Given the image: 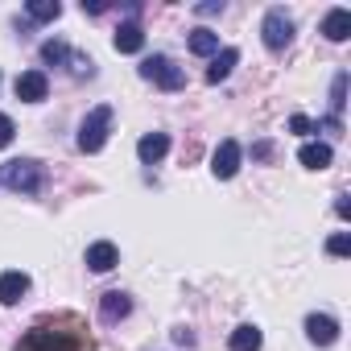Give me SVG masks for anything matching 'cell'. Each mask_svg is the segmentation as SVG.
Instances as JSON below:
<instances>
[{
    "label": "cell",
    "instance_id": "1",
    "mask_svg": "<svg viewBox=\"0 0 351 351\" xmlns=\"http://www.w3.org/2000/svg\"><path fill=\"white\" fill-rule=\"evenodd\" d=\"M83 347L91 351V339H87V335L38 322V326H29V330L17 339V347H13V351H83Z\"/></svg>",
    "mask_w": 351,
    "mask_h": 351
},
{
    "label": "cell",
    "instance_id": "2",
    "mask_svg": "<svg viewBox=\"0 0 351 351\" xmlns=\"http://www.w3.org/2000/svg\"><path fill=\"white\" fill-rule=\"evenodd\" d=\"M0 186H9L17 195H38L42 191V161L34 157H17L0 165Z\"/></svg>",
    "mask_w": 351,
    "mask_h": 351
},
{
    "label": "cell",
    "instance_id": "3",
    "mask_svg": "<svg viewBox=\"0 0 351 351\" xmlns=\"http://www.w3.org/2000/svg\"><path fill=\"white\" fill-rule=\"evenodd\" d=\"M108 132H112V108L99 104V108H91L87 120L79 124V149H83V153H99V149L108 145Z\"/></svg>",
    "mask_w": 351,
    "mask_h": 351
},
{
    "label": "cell",
    "instance_id": "4",
    "mask_svg": "<svg viewBox=\"0 0 351 351\" xmlns=\"http://www.w3.org/2000/svg\"><path fill=\"white\" fill-rule=\"evenodd\" d=\"M141 79L165 87V91H182V87H186V71H182V66H173V58H165V54L145 58V62H141Z\"/></svg>",
    "mask_w": 351,
    "mask_h": 351
},
{
    "label": "cell",
    "instance_id": "5",
    "mask_svg": "<svg viewBox=\"0 0 351 351\" xmlns=\"http://www.w3.org/2000/svg\"><path fill=\"white\" fill-rule=\"evenodd\" d=\"M261 34H265V46H269V50H285V46L293 42V21H289V13H285V9H269Z\"/></svg>",
    "mask_w": 351,
    "mask_h": 351
},
{
    "label": "cell",
    "instance_id": "6",
    "mask_svg": "<svg viewBox=\"0 0 351 351\" xmlns=\"http://www.w3.org/2000/svg\"><path fill=\"white\" fill-rule=\"evenodd\" d=\"M236 169H240V145L236 141H219V149L211 157V173L228 182V178H236Z\"/></svg>",
    "mask_w": 351,
    "mask_h": 351
},
{
    "label": "cell",
    "instance_id": "7",
    "mask_svg": "<svg viewBox=\"0 0 351 351\" xmlns=\"http://www.w3.org/2000/svg\"><path fill=\"white\" fill-rule=\"evenodd\" d=\"M46 91H50V79H46L42 71H21V75H17V99H25V104H42Z\"/></svg>",
    "mask_w": 351,
    "mask_h": 351
},
{
    "label": "cell",
    "instance_id": "8",
    "mask_svg": "<svg viewBox=\"0 0 351 351\" xmlns=\"http://www.w3.org/2000/svg\"><path fill=\"white\" fill-rule=\"evenodd\" d=\"M116 265H120V252H116L112 240H95V244H87V269H91V273H112Z\"/></svg>",
    "mask_w": 351,
    "mask_h": 351
},
{
    "label": "cell",
    "instance_id": "9",
    "mask_svg": "<svg viewBox=\"0 0 351 351\" xmlns=\"http://www.w3.org/2000/svg\"><path fill=\"white\" fill-rule=\"evenodd\" d=\"M306 339H310L314 347H330V343L339 339V322H335L330 314H310V318H306Z\"/></svg>",
    "mask_w": 351,
    "mask_h": 351
},
{
    "label": "cell",
    "instance_id": "10",
    "mask_svg": "<svg viewBox=\"0 0 351 351\" xmlns=\"http://www.w3.org/2000/svg\"><path fill=\"white\" fill-rule=\"evenodd\" d=\"M29 293V277L25 273H0V302H5V306H17L21 298Z\"/></svg>",
    "mask_w": 351,
    "mask_h": 351
},
{
    "label": "cell",
    "instance_id": "11",
    "mask_svg": "<svg viewBox=\"0 0 351 351\" xmlns=\"http://www.w3.org/2000/svg\"><path fill=\"white\" fill-rule=\"evenodd\" d=\"M165 153H169V136H165V132H145V136L136 141V157H141L145 165L161 161Z\"/></svg>",
    "mask_w": 351,
    "mask_h": 351
},
{
    "label": "cell",
    "instance_id": "12",
    "mask_svg": "<svg viewBox=\"0 0 351 351\" xmlns=\"http://www.w3.org/2000/svg\"><path fill=\"white\" fill-rule=\"evenodd\" d=\"M99 314H104V322H120V318H128V314H132V298H128V293H120V289H112V293H104V298H99Z\"/></svg>",
    "mask_w": 351,
    "mask_h": 351
},
{
    "label": "cell",
    "instance_id": "13",
    "mask_svg": "<svg viewBox=\"0 0 351 351\" xmlns=\"http://www.w3.org/2000/svg\"><path fill=\"white\" fill-rule=\"evenodd\" d=\"M322 34H326V42H347L351 38V13L347 9H330L326 21H322Z\"/></svg>",
    "mask_w": 351,
    "mask_h": 351
},
{
    "label": "cell",
    "instance_id": "14",
    "mask_svg": "<svg viewBox=\"0 0 351 351\" xmlns=\"http://www.w3.org/2000/svg\"><path fill=\"white\" fill-rule=\"evenodd\" d=\"M116 50H120V54H141V50H145V29H141L136 21L120 25V29H116Z\"/></svg>",
    "mask_w": 351,
    "mask_h": 351
},
{
    "label": "cell",
    "instance_id": "15",
    "mask_svg": "<svg viewBox=\"0 0 351 351\" xmlns=\"http://www.w3.org/2000/svg\"><path fill=\"white\" fill-rule=\"evenodd\" d=\"M298 161H302L306 169H326V165L335 161V153H330V145H322V141H310V145H302Z\"/></svg>",
    "mask_w": 351,
    "mask_h": 351
},
{
    "label": "cell",
    "instance_id": "16",
    "mask_svg": "<svg viewBox=\"0 0 351 351\" xmlns=\"http://www.w3.org/2000/svg\"><path fill=\"white\" fill-rule=\"evenodd\" d=\"M261 343H265V335H261V326H252V322L236 326V330H232V339H228V347H232V351H261Z\"/></svg>",
    "mask_w": 351,
    "mask_h": 351
},
{
    "label": "cell",
    "instance_id": "17",
    "mask_svg": "<svg viewBox=\"0 0 351 351\" xmlns=\"http://www.w3.org/2000/svg\"><path fill=\"white\" fill-rule=\"evenodd\" d=\"M240 62V50L236 46H228V50H219L215 54V62H211V71H207V83H223L228 75H232V66Z\"/></svg>",
    "mask_w": 351,
    "mask_h": 351
},
{
    "label": "cell",
    "instance_id": "18",
    "mask_svg": "<svg viewBox=\"0 0 351 351\" xmlns=\"http://www.w3.org/2000/svg\"><path fill=\"white\" fill-rule=\"evenodd\" d=\"M191 54H199V58L219 54V38H215L211 29H195V34H191Z\"/></svg>",
    "mask_w": 351,
    "mask_h": 351
},
{
    "label": "cell",
    "instance_id": "19",
    "mask_svg": "<svg viewBox=\"0 0 351 351\" xmlns=\"http://www.w3.org/2000/svg\"><path fill=\"white\" fill-rule=\"evenodd\" d=\"M25 13H29L34 21H58V17H62V5H58V0H29Z\"/></svg>",
    "mask_w": 351,
    "mask_h": 351
},
{
    "label": "cell",
    "instance_id": "20",
    "mask_svg": "<svg viewBox=\"0 0 351 351\" xmlns=\"http://www.w3.org/2000/svg\"><path fill=\"white\" fill-rule=\"evenodd\" d=\"M343 108H347V71H339L335 83H330V112H335V120H339Z\"/></svg>",
    "mask_w": 351,
    "mask_h": 351
},
{
    "label": "cell",
    "instance_id": "21",
    "mask_svg": "<svg viewBox=\"0 0 351 351\" xmlns=\"http://www.w3.org/2000/svg\"><path fill=\"white\" fill-rule=\"evenodd\" d=\"M42 62H50V66L71 62V46H66V42H46V46H42Z\"/></svg>",
    "mask_w": 351,
    "mask_h": 351
},
{
    "label": "cell",
    "instance_id": "22",
    "mask_svg": "<svg viewBox=\"0 0 351 351\" xmlns=\"http://www.w3.org/2000/svg\"><path fill=\"white\" fill-rule=\"evenodd\" d=\"M326 252H330V256H347V252H351V240L339 232V236H330V240H326Z\"/></svg>",
    "mask_w": 351,
    "mask_h": 351
},
{
    "label": "cell",
    "instance_id": "23",
    "mask_svg": "<svg viewBox=\"0 0 351 351\" xmlns=\"http://www.w3.org/2000/svg\"><path fill=\"white\" fill-rule=\"evenodd\" d=\"M13 136H17V128H13V120L0 112V149H9L13 145Z\"/></svg>",
    "mask_w": 351,
    "mask_h": 351
},
{
    "label": "cell",
    "instance_id": "24",
    "mask_svg": "<svg viewBox=\"0 0 351 351\" xmlns=\"http://www.w3.org/2000/svg\"><path fill=\"white\" fill-rule=\"evenodd\" d=\"M71 62H75V66H71L75 75H95V62H91V58H75V54H71Z\"/></svg>",
    "mask_w": 351,
    "mask_h": 351
},
{
    "label": "cell",
    "instance_id": "25",
    "mask_svg": "<svg viewBox=\"0 0 351 351\" xmlns=\"http://www.w3.org/2000/svg\"><path fill=\"white\" fill-rule=\"evenodd\" d=\"M289 132H314V120H306V116H293V120H289Z\"/></svg>",
    "mask_w": 351,
    "mask_h": 351
},
{
    "label": "cell",
    "instance_id": "26",
    "mask_svg": "<svg viewBox=\"0 0 351 351\" xmlns=\"http://www.w3.org/2000/svg\"><path fill=\"white\" fill-rule=\"evenodd\" d=\"M195 13H199V17H215V13H223V0H211V5H199Z\"/></svg>",
    "mask_w": 351,
    "mask_h": 351
},
{
    "label": "cell",
    "instance_id": "27",
    "mask_svg": "<svg viewBox=\"0 0 351 351\" xmlns=\"http://www.w3.org/2000/svg\"><path fill=\"white\" fill-rule=\"evenodd\" d=\"M335 211H339V215H343V219H347V215H351V203H347V195H339V203H335Z\"/></svg>",
    "mask_w": 351,
    "mask_h": 351
},
{
    "label": "cell",
    "instance_id": "28",
    "mask_svg": "<svg viewBox=\"0 0 351 351\" xmlns=\"http://www.w3.org/2000/svg\"><path fill=\"white\" fill-rule=\"evenodd\" d=\"M252 153H256V157H269V153H273V145H269V141H261V145H252Z\"/></svg>",
    "mask_w": 351,
    "mask_h": 351
}]
</instances>
